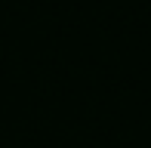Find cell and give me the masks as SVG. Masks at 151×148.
<instances>
[]
</instances>
